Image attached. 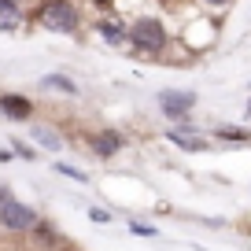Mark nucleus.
Returning a JSON list of instances; mask_svg holds the SVG:
<instances>
[{
  "instance_id": "1",
  "label": "nucleus",
  "mask_w": 251,
  "mask_h": 251,
  "mask_svg": "<svg viewBox=\"0 0 251 251\" xmlns=\"http://www.w3.org/2000/svg\"><path fill=\"white\" fill-rule=\"evenodd\" d=\"M126 41L144 55H163L166 45H170V33H166L159 15H137L133 23L126 26Z\"/></svg>"
},
{
  "instance_id": "2",
  "label": "nucleus",
  "mask_w": 251,
  "mask_h": 251,
  "mask_svg": "<svg viewBox=\"0 0 251 251\" xmlns=\"http://www.w3.org/2000/svg\"><path fill=\"white\" fill-rule=\"evenodd\" d=\"M33 19L48 33H78V26H81V15L74 8V0H41Z\"/></svg>"
},
{
  "instance_id": "3",
  "label": "nucleus",
  "mask_w": 251,
  "mask_h": 251,
  "mask_svg": "<svg viewBox=\"0 0 251 251\" xmlns=\"http://www.w3.org/2000/svg\"><path fill=\"white\" fill-rule=\"evenodd\" d=\"M155 103L170 122H188V115L196 107V93H188V89H163L155 96Z\"/></svg>"
},
{
  "instance_id": "4",
  "label": "nucleus",
  "mask_w": 251,
  "mask_h": 251,
  "mask_svg": "<svg viewBox=\"0 0 251 251\" xmlns=\"http://www.w3.org/2000/svg\"><path fill=\"white\" fill-rule=\"evenodd\" d=\"M0 226L11 229V233H23V229H33L37 226V211L19 200H0Z\"/></svg>"
},
{
  "instance_id": "5",
  "label": "nucleus",
  "mask_w": 251,
  "mask_h": 251,
  "mask_svg": "<svg viewBox=\"0 0 251 251\" xmlns=\"http://www.w3.org/2000/svg\"><path fill=\"white\" fill-rule=\"evenodd\" d=\"M122 148H126V137L118 133V129H100V133L89 137V151H93L96 159H111V155H118Z\"/></svg>"
},
{
  "instance_id": "6",
  "label": "nucleus",
  "mask_w": 251,
  "mask_h": 251,
  "mask_svg": "<svg viewBox=\"0 0 251 251\" xmlns=\"http://www.w3.org/2000/svg\"><path fill=\"white\" fill-rule=\"evenodd\" d=\"M0 111H4V118L30 122V118H33V100L23 96V93H0Z\"/></svg>"
},
{
  "instance_id": "7",
  "label": "nucleus",
  "mask_w": 251,
  "mask_h": 251,
  "mask_svg": "<svg viewBox=\"0 0 251 251\" xmlns=\"http://www.w3.org/2000/svg\"><path fill=\"white\" fill-rule=\"evenodd\" d=\"M23 26V4L19 0H0V33H11Z\"/></svg>"
},
{
  "instance_id": "8",
  "label": "nucleus",
  "mask_w": 251,
  "mask_h": 251,
  "mask_svg": "<svg viewBox=\"0 0 251 251\" xmlns=\"http://www.w3.org/2000/svg\"><path fill=\"white\" fill-rule=\"evenodd\" d=\"M96 33H100L103 41H107L111 48H122V45H129V41H126V26H122V19H100V23H96Z\"/></svg>"
},
{
  "instance_id": "9",
  "label": "nucleus",
  "mask_w": 251,
  "mask_h": 251,
  "mask_svg": "<svg viewBox=\"0 0 251 251\" xmlns=\"http://www.w3.org/2000/svg\"><path fill=\"white\" fill-rule=\"evenodd\" d=\"M166 137H170L177 148H185V151H207V148H211V141H200V137L192 133L188 126H181V122H177V129H174V133H166Z\"/></svg>"
},
{
  "instance_id": "10",
  "label": "nucleus",
  "mask_w": 251,
  "mask_h": 251,
  "mask_svg": "<svg viewBox=\"0 0 251 251\" xmlns=\"http://www.w3.org/2000/svg\"><path fill=\"white\" fill-rule=\"evenodd\" d=\"M33 144H41V148H48V151H59L63 148V141H59V133H55L52 126H33Z\"/></svg>"
},
{
  "instance_id": "11",
  "label": "nucleus",
  "mask_w": 251,
  "mask_h": 251,
  "mask_svg": "<svg viewBox=\"0 0 251 251\" xmlns=\"http://www.w3.org/2000/svg\"><path fill=\"white\" fill-rule=\"evenodd\" d=\"M41 85H45V89H59V93H67V96L78 93V85H74L67 74H48V78H41Z\"/></svg>"
},
{
  "instance_id": "12",
  "label": "nucleus",
  "mask_w": 251,
  "mask_h": 251,
  "mask_svg": "<svg viewBox=\"0 0 251 251\" xmlns=\"http://www.w3.org/2000/svg\"><path fill=\"white\" fill-rule=\"evenodd\" d=\"M222 141L226 144H248V129H236V126H229V129H222Z\"/></svg>"
},
{
  "instance_id": "13",
  "label": "nucleus",
  "mask_w": 251,
  "mask_h": 251,
  "mask_svg": "<svg viewBox=\"0 0 251 251\" xmlns=\"http://www.w3.org/2000/svg\"><path fill=\"white\" fill-rule=\"evenodd\" d=\"M55 170H59V174H67V177H74V181H89L81 170H74V166H67V163H55Z\"/></svg>"
},
{
  "instance_id": "14",
  "label": "nucleus",
  "mask_w": 251,
  "mask_h": 251,
  "mask_svg": "<svg viewBox=\"0 0 251 251\" xmlns=\"http://www.w3.org/2000/svg\"><path fill=\"white\" fill-rule=\"evenodd\" d=\"M200 4H203V8H211V11H226L233 0H200Z\"/></svg>"
},
{
  "instance_id": "15",
  "label": "nucleus",
  "mask_w": 251,
  "mask_h": 251,
  "mask_svg": "<svg viewBox=\"0 0 251 251\" xmlns=\"http://www.w3.org/2000/svg\"><path fill=\"white\" fill-rule=\"evenodd\" d=\"M15 155H23V159H33V148H30V144H23V141H15Z\"/></svg>"
},
{
  "instance_id": "16",
  "label": "nucleus",
  "mask_w": 251,
  "mask_h": 251,
  "mask_svg": "<svg viewBox=\"0 0 251 251\" xmlns=\"http://www.w3.org/2000/svg\"><path fill=\"white\" fill-rule=\"evenodd\" d=\"M133 233H137V236H155V226H141V222H137Z\"/></svg>"
},
{
  "instance_id": "17",
  "label": "nucleus",
  "mask_w": 251,
  "mask_h": 251,
  "mask_svg": "<svg viewBox=\"0 0 251 251\" xmlns=\"http://www.w3.org/2000/svg\"><path fill=\"white\" fill-rule=\"evenodd\" d=\"M8 159H11V151H8V148H4V151H0V163H8Z\"/></svg>"
},
{
  "instance_id": "18",
  "label": "nucleus",
  "mask_w": 251,
  "mask_h": 251,
  "mask_svg": "<svg viewBox=\"0 0 251 251\" xmlns=\"http://www.w3.org/2000/svg\"><path fill=\"white\" fill-rule=\"evenodd\" d=\"M93 4H100V8H103V4H111V0H93Z\"/></svg>"
},
{
  "instance_id": "19",
  "label": "nucleus",
  "mask_w": 251,
  "mask_h": 251,
  "mask_svg": "<svg viewBox=\"0 0 251 251\" xmlns=\"http://www.w3.org/2000/svg\"><path fill=\"white\" fill-rule=\"evenodd\" d=\"M248 111H251V107H248Z\"/></svg>"
}]
</instances>
